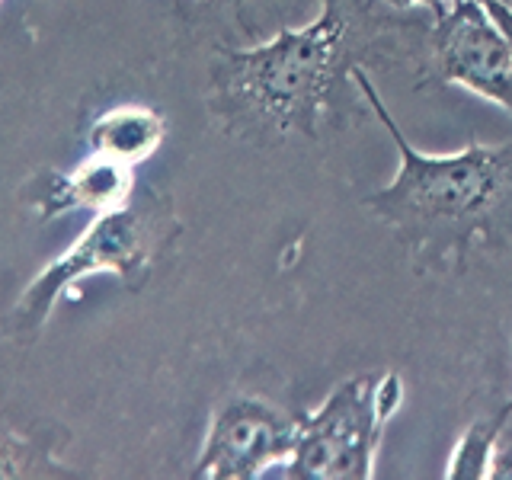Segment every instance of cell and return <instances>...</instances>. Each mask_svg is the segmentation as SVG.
I'll return each instance as SVG.
<instances>
[{
	"mask_svg": "<svg viewBox=\"0 0 512 480\" xmlns=\"http://www.w3.org/2000/svg\"><path fill=\"white\" fill-rule=\"evenodd\" d=\"M0 4H4V0H0Z\"/></svg>",
	"mask_w": 512,
	"mask_h": 480,
	"instance_id": "obj_14",
	"label": "cell"
},
{
	"mask_svg": "<svg viewBox=\"0 0 512 480\" xmlns=\"http://www.w3.org/2000/svg\"><path fill=\"white\" fill-rule=\"evenodd\" d=\"M423 84H455L512 116V52L480 0H452L432 16Z\"/></svg>",
	"mask_w": 512,
	"mask_h": 480,
	"instance_id": "obj_6",
	"label": "cell"
},
{
	"mask_svg": "<svg viewBox=\"0 0 512 480\" xmlns=\"http://www.w3.org/2000/svg\"><path fill=\"white\" fill-rule=\"evenodd\" d=\"M180 234L183 218L167 192L138 186L125 205L93 215L84 234L29 279V285L7 311L0 330L10 343L32 346L52 320L58 301L80 279L100 276V272L116 276L125 292H141L151 282L157 263L180 240Z\"/></svg>",
	"mask_w": 512,
	"mask_h": 480,
	"instance_id": "obj_3",
	"label": "cell"
},
{
	"mask_svg": "<svg viewBox=\"0 0 512 480\" xmlns=\"http://www.w3.org/2000/svg\"><path fill=\"white\" fill-rule=\"evenodd\" d=\"M429 20L388 0H320V16L253 48L221 45L208 64V116L234 141L279 148L320 138L356 90V68L423 74Z\"/></svg>",
	"mask_w": 512,
	"mask_h": 480,
	"instance_id": "obj_1",
	"label": "cell"
},
{
	"mask_svg": "<svg viewBox=\"0 0 512 480\" xmlns=\"http://www.w3.org/2000/svg\"><path fill=\"white\" fill-rule=\"evenodd\" d=\"M404 404L397 372L356 375L327 394L314 413H301L295 452L279 471L292 480H368L384 426Z\"/></svg>",
	"mask_w": 512,
	"mask_h": 480,
	"instance_id": "obj_4",
	"label": "cell"
},
{
	"mask_svg": "<svg viewBox=\"0 0 512 480\" xmlns=\"http://www.w3.org/2000/svg\"><path fill=\"white\" fill-rule=\"evenodd\" d=\"M388 4L397 10H426L429 16H436L452 4V0H388Z\"/></svg>",
	"mask_w": 512,
	"mask_h": 480,
	"instance_id": "obj_12",
	"label": "cell"
},
{
	"mask_svg": "<svg viewBox=\"0 0 512 480\" xmlns=\"http://www.w3.org/2000/svg\"><path fill=\"white\" fill-rule=\"evenodd\" d=\"M135 167H125L109 157H84L68 170H39L20 186L23 212L42 221L64 218L74 212L103 215L135 196Z\"/></svg>",
	"mask_w": 512,
	"mask_h": 480,
	"instance_id": "obj_7",
	"label": "cell"
},
{
	"mask_svg": "<svg viewBox=\"0 0 512 480\" xmlns=\"http://www.w3.org/2000/svg\"><path fill=\"white\" fill-rule=\"evenodd\" d=\"M301 413L266 397L228 394L212 410L202 448L192 464L196 480H256L282 471L295 452Z\"/></svg>",
	"mask_w": 512,
	"mask_h": 480,
	"instance_id": "obj_5",
	"label": "cell"
},
{
	"mask_svg": "<svg viewBox=\"0 0 512 480\" xmlns=\"http://www.w3.org/2000/svg\"><path fill=\"white\" fill-rule=\"evenodd\" d=\"M167 141L164 112L138 103H122L103 109L87 125V151L96 157L119 160L125 167H138L151 160Z\"/></svg>",
	"mask_w": 512,
	"mask_h": 480,
	"instance_id": "obj_8",
	"label": "cell"
},
{
	"mask_svg": "<svg viewBox=\"0 0 512 480\" xmlns=\"http://www.w3.org/2000/svg\"><path fill=\"white\" fill-rule=\"evenodd\" d=\"M71 442V429L55 420L16 426L0 416V480L26 477H80L61 461V448Z\"/></svg>",
	"mask_w": 512,
	"mask_h": 480,
	"instance_id": "obj_9",
	"label": "cell"
},
{
	"mask_svg": "<svg viewBox=\"0 0 512 480\" xmlns=\"http://www.w3.org/2000/svg\"><path fill=\"white\" fill-rule=\"evenodd\" d=\"M490 477H512V448H503V445L496 448Z\"/></svg>",
	"mask_w": 512,
	"mask_h": 480,
	"instance_id": "obj_13",
	"label": "cell"
},
{
	"mask_svg": "<svg viewBox=\"0 0 512 480\" xmlns=\"http://www.w3.org/2000/svg\"><path fill=\"white\" fill-rule=\"evenodd\" d=\"M368 112L391 135L400 167L362 208L378 218L423 276H461L474 256H512V144L416 151L365 68L352 74Z\"/></svg>",
	"mask_w": 512,
	"mask_h": 480,
	"instance_id": "obj_2",
	"label": "cell"
},
{
	"mask_svg": "<svg viewBox=\"0 0 512 480\" xmlns=\"http://www.w3.org/2000/svg\"><path fill=\"white\" fill-rule=\"evenodd\" d=\"M509 420H512V397L496 413L477 416V420L461 432L455 452L448 458L445 477L448 480H487L493 468V455L503 442Z\"/></svg>",
	"mask_w": 512,
	"mask_h": 480,
	"instance_id": "obj_10",
	"label": "cell"
},
{
	"mask_svg": "<svg viewBox=\"0 0 512 480\" xmlns=\"http://www.w3.org/2000/svg\"><path fill=\"white\" fill-rule=\"evenodd\" d=\"M487 7V13L493 16V23L500 26V32L509 42V52H512V4L509 0H480Z\"/></svg>",
	"mask_w": 512,
	"mask_h": 480,
	"instance_id": "obj_11",
	"label": "cell"
}]
</instances>
